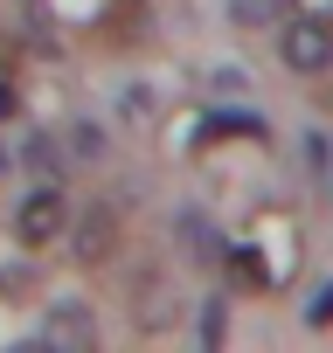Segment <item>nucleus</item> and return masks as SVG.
Returning <instances> with one entry per match:
<instances>
[{
	"instance_id": "obj_1",
	"label": "nucleus",
	"mask_w": 333,
	"mask_h": 353,
	"mask_svg": "<svg viewBox=\"0 0 333 353\" xmlns=\"http://www.w3.org/2000/svg\"><path fill=\"white\" fill-rule=\"evenodd\" d=\"M278 56H285L298 77H319V70L333 63V28H326V21H285Z\"/></svg>"
},
{
	"instance_id": "obj_2",
	"label": "nucleus",
	"mask_w": 333,
	"mask_h": 353,
	"mask_svg": "<svg viewBox=\"0 0 333 353\" xmlns=\"http://www.w3.org/2000/svg\"><path fill=\"white\" fill-rule=\"evenodd\" d=\"M63 222H70V201H63V188H56V181H49V188H35V194L21 201V243H28V250L56 243V236H63Z\"/></svg>"
},
{
	"instance_id": "obj_3",
	"label": "nucleus",
	"mask_w": 333,
	"mask_h": 353,
	"mask_svg": "<svg viewBox=\"0 0 333 353\" xmlns=\"http://www.w3.org/2000/svg\"><path fill=\"white\" fill-rule=\"evenodd\" d=\"M104 250H111V215H104V208H97V215H91V222H84V229H77V256H84V263H97V256H104Z\"/></svg>"
},
{
	"instance_id": "obj_4",
	"label": "nucleus",
	"mask_w": 333,
	"mask_h": 353,
	"mask_svg": "<svg viewBox=\"0 0 333 353\" xmlns=\"http://www.w3.org/2000/svg\"><path fill=\"white\" fill-rule=\"evenodd\" d=\"M229 14H236L243 28H271V21L285 14V0H229Z\"/></svg>"
},
{
	"instance_id": "obj_5",
	"label": "nucleus",
	"mask_w": 333,
	"mask_h": 353,
	"mask_svg": "<svg viewBox=\"0 0 333 353\" xmlns=\"http://www.w3.org/2000/svg\"><path fill=\"white\" fill-rule=\"evenodd\" d=\"M49 332H56V339H77V346H84V339H91V319H84V305H56Z\"/></svg>"
},
{
	"instance_id": "obj_6",
	"label": "nucleus",
	"mask_w": 333,
	"mask_h": 353,
	"mask_svg": "<svg viewBox=\"0 0 333 353\" xmlns=\"http://www.w3.org/2000/svg\"><path fill=\"white\" fill-rule=\"evenodd\" d=\"M305 319H312V325H333V284H319V291H312V305H305Z\"/></svg>"
},
{
	"instance_id": "obj_7",
	"label": "nucleus",
	"mask_w": 333,
	"mask_h": 353,
	"mask_svg": "<svg viewBox=\"0 0 333 353\" xmlns=\"http://www.w3.org/2000/svg\"><path fill=\"white\" fill-rule=\"evenodd\" d=\"M28 166H35V173H49V181H56V145H49V139H35V145H28Z\"/></svg>"
},
{
	"instance_id": "obj_8",
	"label": "nucleus",
	"mask_w": 333,
	"mask_h": 353,
	"mask_svg": "<svg viewBox=\"0 0 333 353\" xmlns=\"http://www.w3.org/2000/svg\"><path fill=\"white\" fill-rule=\"evenodd\" d=\"M0 118H15V90L8 83H0Z\"/></svg>"
}]
</instances>
